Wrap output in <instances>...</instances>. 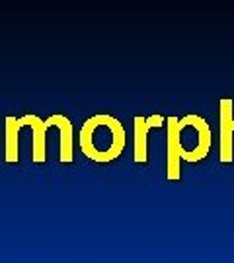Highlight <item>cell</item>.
<instances>
[{"label": "cell", "mask_w": 234, "mask_h": 263, "mask_svg": "<svg viewBox=\"0 0 234 263\" xmlns=\"http://www.w3.org/2000/svg\"><path fill=\"white\" fill-rule=\"evenodd\" d=\"M26 127L24 117H6V162H18V152H20V142L18 135L20 131Z\"/></svg>", "instance_id": "52a82bcc"}, {"label": "cell", "mask_w": 234, "mask_h": 263, "mask_svg": "<svg viewBox=\"0 0 234 263\" xmlns=\"http://www.w3.org/2000/svg\"><path fill=\"white\" fill-rule=\"evenodd\" d=\"M80 151L94 162H112L115 160L127 144V135L121 121H117L112 115H94L90 119H86L80 135Z\"/></svg>", "instance_id": "7a4b0ae2"}, {"label": "cell", "mask_w": 234, "mask_h": 263, "mask_svg": "<svg viewBox=\"0 0 234 263\" xmlns=\"http://www.w3.org/2000/svg\"><path fill=\"white\" fill-rule=\"evenodd\" d=\"M168 179H179V162H199L209 154L211 148V129L203 117H168Z\"/></svg>", "instance_id": "6da1fadb"}, {"label": "cell", "mask_w": 234, "mask_h": 263, "mask_svg": "<svg viewBox=\"0 0 234 263\" xmlns=\"http://www.w3.org/2000/svg\"><path fill=\"white\" fill-rule=\"evenodd\" d=\"M26 125L31 127L33 137H31V158L35 162H43L47 158V129L49 125L47 121L39 119L38 115H24Z\"/></svg>", "instance_id": "8992f818"}, {"label": "cell", "mask_w": 234, "mask_h": 263, "mask_svg": "<svg viewBox=\"0 0 234 263\" xmlns=\"http://www.w3.org/2000/svg\"><path fill=\"white\" fill-rule=\"evenodd\" d=\"M166 119L162 115L135 117V162H147V135L152 127H160Z\"/></svg>", "instance_id": "5b68a950"}, {"label": "cell", "mask_w": 234, "mask_h": 263, "mask_svg": "<svg viewBox=\"0 0 234 263\" xmlns=\"http://www.w3.org/2000/svg\"><path fill=\"white\" fill-rule=\"evenodd\" d=\"M45 121L49 127H57L61 133V141H59V146H61L59 158H61V162H70L75 156V129H73V123L68 121V117L61 115V113L47 117Z\"/></svg>", "instance_id": "277c9868"}, {"label": "cell", "mask_w": 234, "mask_h": 263, "mask_svg": "<svg viewBox=\"0 0 234 263\" xmlns=\"http://www.w3.org/2000/svg\"><path fill=\"white\" fill-rule=\"evenodd\" d=\"M219 158L225 164L234 158V102L230 98L219 102Z\"/></svg>", "instance_id": "3957f363"}]
</instances>
